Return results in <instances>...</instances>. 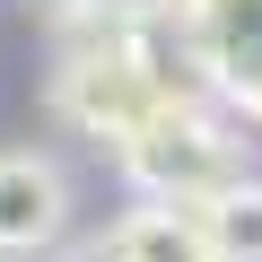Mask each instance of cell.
Masks as SVG:
<instances>
[{"label": "cell", "mask_w": 262, "mask_h": 262, "mask_svg": "<svg viewBox=\"0 0 262 262\" xmlns=\"http://www.w3.org/2000/svg\"><path fill=\"white\" fill-rule=\"evenodd\" d=\"M105 245H114V262H219L201 210H184V201H140V210H122V227H114Z\"/></svg>", "instance_id": "cell-5"}, {"label": "cell", "mask_w": 262, "mask_h": 262, "mask_svg": "<svg viewBox=\"0 0 262 262\" xmlns=\"http://www.w3.org/2000/svg\"><path fill=\"white\" fill-rule=\"evenodd\" d=\"M70 227V175L44 149H0V262H35Z\"/></svg>", "instance_id": "cell-4"}, {"label": "cell", "mask_w": 262, "mask_h": 262, "mask_svg": "<svg viewBox=\"0 0 262 262\" xmlns=\"http://www.w3.org/2000/svg\"><path fill=\"white\" fill-rule=\"evenodd\" d=\"M114 158H122V184L140 192V201H184V210H201L210 192H227V184L245 175V131L219 122L201 96H166L131 140H114Z\"/></svg>", "instance_id": "cell-2"}, {"label": "cell", "mask_w": 262, "mask_h": 262, "mask_svg": "<svg viewBox=\"0 0 262 262\" xmlns=\"http://www.w3.org/2000/svg\"><path fill=\"white\" fill-rule=\"evenodd\" d=\"M44 9H53V18H79V9H96V0H44Z\"/></svg>", "instance_id": "cell-7"}, {"label": "cell", "mask_w": 262, "mask_h": 262, "mask_svg": "<svg viewBox=\"0 0 262 262\" xmlns=\"http://www.w3.org/2000/svg\"><path fill=\"white\" fill-rule=\"evenodd\" d=\"M184 61L210 79L219 105L262 122V0H166Z\"/></svg>", "instance_id": "cell-3"}, {"label": "cell", "mask_w": 262, "mask_h": 262, "mask_svg": "<svg viewBox=\"0 0 262 262\" xmlns=\"http://www.w3.org/2000/svg\"><path fill=\"white\" fill-rule=\"evenodd\" d=\"M166 96H175V79H166V61L149 53V27L131 18V9L96 0V9L70 18V44H61V61H53V114H61V122L96 131V140H131Z\"/></svg>", "instance_id": "cell-1"}, {"label": "cell", "mask_w": 262, "mask_h": 262, "mask_svg": "<svg viewBox=\"0 0 262 262\" xmlns=\"http://www.w3.org/2000/svg\"><path fill=\"white\" fill-rule=\"evenodd\" d=\"M201 227H210L219 262H262V184L236 175L227 192H210V201H201Z\"/></svg>", "instance_id": "cell-6"}]
</instances>
